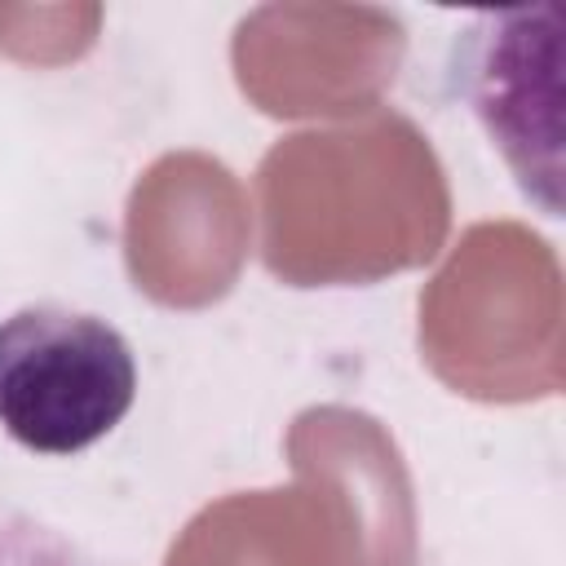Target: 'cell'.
Instances as JSON below:
<instances>
[{
  "mask_svg": "<svg viewBox=\"0 0 566 566\" xmlns=\"http://www.w3.org/2000/svg\"><path fill=\"white\" fill-rule=\"evenodd\" d=\"M137 398L124 332L97 314L27 305L0 323V429L40 455L106 438Z\"/></svg>",
  "mask_w": 566,
  "mask_h": 566,
  "instance_id": "cell-1",
  "label": "cell"
},
{
  "mask_svg": "<svg viewBox=\"0 0 566 566\" xmlns=\"http://www.w3.org/2000/svg\"><path fill=\"white\" fill-rule=\"evenodd\" d=\"M0 566H97L75 544L53 535L40 522L4 517L0 522Z\"/></svg>",
  "mask_w": 566,
  "mask_h": 566,
  "instance_id": "cell-2",
  "label": "cell"
}]
</instances>
